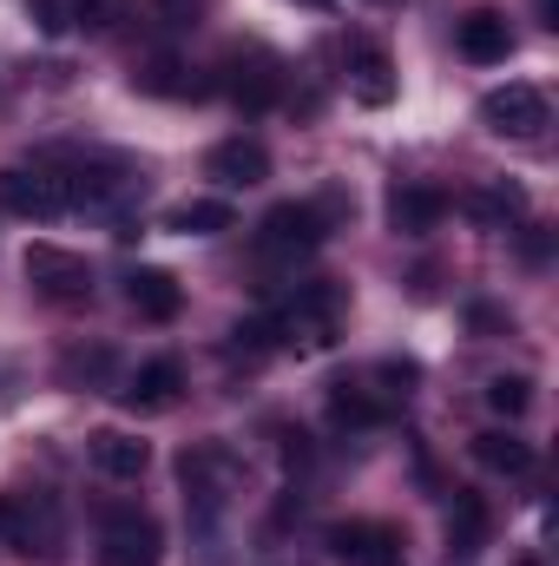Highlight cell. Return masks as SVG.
Returning <instances> with one entry per match:
<instances>
[{
  "label": "cell",
  "mask_w": 559,
  "mask_h": 566,
  "mask_svg": "<svg viewBox=\"0 0 559 566\" xmlns=\"http://www.w3.org/2000/svg\"><path fill=\"white\" fill-rule=\"evenodd\" d=\"M487 409L507 416V422H520V416L534 409V382H527V376H494V382H487Z\"/></svg>",
  "instance_id": "obj_22"
},
{
  "label": "cell",
  "mask_w": 559,
  "mask_h": 566,
  "mask_svg": "<svg viewBox=\"0 0 559 566\" xmlns=\"http://www.w3.org/2000/svg\"><path fill=\"white\" fill-rule=\"evenodd\" d=\"M329 422L336 428H376L382 422V402L362 396L356 382H336V389H329Z\"/></svg>",
  "instance_id": "obj_20"
},
{
  "label": "cell",
  "mask_w": 559,
  "mask_h": 566,
  "mask_svg": "<svg viewBox=\"0 0 559 566\" xmlns=\"http://www.w3.org/2000/svg\"><path fill=\"white\" fill-rule=\"evenodd\" d=\"M283 461H289V468H309V461H316V448H309V434H303V428H289V434H283Z\"/></svg>",
  "instance_id": "obj_27"
},
{
  "label": "cell",
  "mask_w": 559,
  "mask_h": 566,
  "mask_svg": "<svg viewBox=\"0 0 559 566\" xmlns=\"http://www.w3.org/2000/svg\"><path fill=\"white\" fill-rule=\"evenodd\" d=\"M481 119H487V133H500V139H540V133H547V93L527 86V80L494 86V93L481 99Z\"/></svg>",
  "instance_id": "obj_7"
},
{
  "label": "cell",
  "mask_w": 559,
  "mask_h": 566,
  "mask_svg": "<svg viewBox=\"0 0 559 566\" xmlns=\"http://www.w3.org/2000/svg\"><path fill=\"white\" fill-rule=\"evenodd\" d=\"M474 461L494 468V474H527V468H534V448H527L520 434H500V428H494V434H474Z\"/></svg>",
  "instance_id": "obj_18"
},
{
  "label": "cell",
  "mask_w": 559,
  "mask_h": 566,
  "mask_svg": "<svg viewBox=\"0 0 559 566\" xmlns=\"http://www.w3.org/2000/svg\"><path fill=\"white\" fill-rule=\"evenodd\" d=\"M178 481H184L191 514H198V521H218V514H224V501L238 494L244 468H238V454H231L224 441H191V448H184V461H178Z\"/></svg>",
  "instance_id": "obj_1"
},
{
  "label": "cell",
  "mask_w": 559,
  "mask_h": 566,
  "mask_svg": "<svg viewBox=\"0 0 559 566\" xmlns=\"http://www.w3.org/2000/svg\"><path fill=\"white\" fill-rule=\"evenodd\" d=\"M7 554L20 560H40V566H60L66 560V521L46 494L33 501H13V534H7Z\"/></svg>",
  "instance_id": "obj_4"
},
{
  "label": "cell",
  "mask_w": 559,
  "mask_h": 566,
  "mask_svg": "<svg viewBox=\"0 0 559 566\" xmlns=\"http://www.w3.org/2000/svg\"><path fill=\"white\" fill-rule=\"evenodd\" d=\"M323 238H329V218H323V205H303V198L271 205L257 224V244L271 258H309V251H323Z\"/></svg>",
  "instance_id": "obj_3"
},
{
  "label": "cell",
  "mask_w": 559,
  "mask_h": 566,
  "mask_svg": "<svg viewBox=\"0 0 559 566\" xmlns=\"http://www.w3.org/2000/svg\"><path fill=\"white\" fill-rule=\"evenodd\" d=\"M204 171H211L218 185L244 191V185H264V178H271V151H264L257 139H224V145H211Z\"/></svg>",
  "instance_id": "obj_10"
},
{
  "label": "cell",
  "mask_w": 559,
  "mask_h": 566,
  "mask_svg": "<svg viewBox=\"0 0 559 566\" xmlns=\"http://www.w3.org/2000/svg\"><path fill=\"white\" fill-rule=\"evenodd\" d=\"M0 205L13 218L53 224L73 211V191H66V171H53V165H13V171H0Z\"/></svg>",
  "instance_id": "obj_2"
},
{
  "label": "cell",
  "mask_w": 559,
  "mask_h": 566,
  "mask_svg": "<svg viewBox=\"0 0 559 566\" xmlns=\"http://www.w3.org/2000/svg\"><path fill=\"white\" fill-rule=\"evenodd\" d=\"M178 73H184L178 60H145L139 73H133V86H139V93H158V99H171V93L191 86V80H178Z\"/></svg>",
  "instance_id": "obj_23"
},
{
  "label": "cell",
  "mask_w": 559,
  "mask_h": 566,
  "mask_svg": "<svg viewBox=\"0 0 559 566\" xmlns=\"http://www.w3.org/2000/svg\"><path fill=\"white\" fill-rule=\"evenodd\" d=\"M20 271H27V283H33L46 303H86V296H93L86 258H73V251H60V244H27Z\"/></svg>",
  "instance_id": "obj_5"
},
{
  "label": "cell",
  "mask_w": 559,
  "mask_h": 566,
  "mask_svg": "<svg viewBox=\"0 0 559 566\" xmlns=\"http://www.w3.org/2000/svg\"><path fill=\"white\" fill-rule=\"evenodd\" d=\"M126 303L139 310L145 323H171L178 303H184V290H178L171 271H133V277H126Z\"/></svg>",
  "instance_id": "obj_16"
},
{
  "label": "cell",
  "mask_w": 559,
  "mask_h": 566,
  "mask_svg": "<svg viewBox=\"0 0 559 566\" xmlns=\"http://www.w3.org/2000/svg\"><path fill=\"white\" fill-rule=\"evenodd\" d=\"M171 231H184V238H211V231H231V205H224V198H198V205H178V211H171Z\"/></svg>",
  "instance_id": "obj_21"
},
{
  "label": "cell",
  "mask_w": 559,
  "mask_h": 566,
  "mask_svg": "<svg viewBox=\"0 0 559 566\" xmlns=\"http://www.w3.org/2000/svg\"><path fill=\"white\" fill-rule=\"evenodd\" d=\"M7 534H13V494L0 501V547H7Z\"/></svg>",
  "instance_id": "obj_28"
},
{
  "label": "cell",
  "mask_w": 559,
  "mask_h": 566,
  "mask_svg": "<svg viewBox=\"0 0 559 566\" xmlns=\"http://www.w3.org/2000/svg\"><path fill=\"white\" fill-rule=\"evenodd\" d=\"M86 454H93V468H99L106 481H139L145 461H151V448H145L139 434H126V428H99V434L86 441Z\"/></svg>",
  "instance_id": "obj_13"
},
{
  "label": "cell",
  "mask_w": 559,
  "mask_h": 566,
  "mask_svg": "<svg viewBox=\"0 0 559 566\" xmlns=\"http://www.w3.org/2000/svg\"><path fill=\"white\" fill-rule=\"evenodd\" d=\"M158 554H165V534H158L151 514H139V507L106 514V527H99V566H158Z\"/></svg>",
  "instance_id": "obj_6"
},
{
  "label": "cell",
  "mask_w": 559,
  "mask_h": 566,
  "mask_svg": "<svg viewBox=\"0 0 559 566\" xmlns=\"http://www.w3.org/2000/svg\"><path fill=\"white\" fill-rule=\"evenodd\" d=\"M467 211H474L481 224H514V218L527 211V191L500 178V185H487V191H474V198H467Z\"/></svg>",
  "instance_id": "obj_19"
},
{
  "label": "cell",
  "mask_w": 559,
  "mask_h": 566,
  "mask_svg": "<svg viewBox=\"0 0 559 566\" xmlns=\"http://www.w3.org/2000/svg\"><path fill=\"white\" fill-rule=\"evenodd\" d=\"M447 547L454 554H481L487 547V507H481V494H454V507H447Z\"/></svg>",
  "instance_id": "obj_17"
},
{
  "label": "cell",
  "mask_w": 559,
  "mask_h": 566,
  "mask_svg": "<svg viewBox=\"0 0 559 566\" xmlns=\"http://www.w3.org/2000/svg\"><path fill=\"white\" fill-rule=\"evenodd\" d=\"M329 554L342 566H409V541L382 521H342L329 527Z\"/></svg>",
  "instance_id": "obj_8"
},
{
  "label": "cell",
  "mask_w": 559,
  "mask_h": 566,
  "mask_svg": "<svg viewBox=\"0 0 559 566\" xmlns=\"http://www.w3.org/2000/svg\"><path fill=\"white\" fill-rule=\"evenodd\" d=\"M126 396V409H139V416H158V409H171L178 396H184V369L171 363V356H158V363H145L139 376L119 389Z\"/></svg>",
  "instance_id": "obj_14"
},
{
  "label": "cell",
  "mask_w": 559,
  "mask_h": 566,
  "mask_svg": "<svg viewBox=\"0 0 559 566\" xmlns=\"http://www.w3.org/2000/svg\"><path fill=\"white\" fill-rule=\"evenodd\" d=\"M151 7H158V13H165L171 27H191V20H198V13H204L211 0H151Z\"/></svg>",
  "instance_id": "obj_26"
},
{
  "label": "cell",
  "mask_w": 559,
  "mask_h": 566,
  "mask_svg": "<svg viewBox=\"0 0 559 566\" xmlns=\"http://www.w3.org/2000/svg\"><path fill=\"white\" fill-rule=\"evenodd\" d=\"M507 53H514V27H507V13L474 7V13L461 20V60H474V66H500Z\"/></svg>",
  "instance_id": "obj_11"
},
{
  "label": "cell",
  "mask_w": 559,
  "mask_h": 566,
  "mask_svg": "<svg viewBox=\"0 0 559 566\" xmlns=\"http://www.w3.org/2000/svg\"><path fill=\"white\" fill-rule=\"evenodd\" d=\"M27 13H33L40 33H66V7L60 0H27Z\"/></svg>",
  "instance_id": "obj_25"
},
{
  "label": "cell",
  "mask_w": 559,
  "mask_h": 566,
  "mask_svg": "<svg viewBox=\"0 0 559 566\" xmlns=\"http://www.w3.org/2000/svg\"><path fill=\"white\" fill-rule=\"evenodd\" d=\"M113 369V349H73L66 363H60V376L66 382H86V376H106Z\"/></svg>",
  "instance_id": "obj_24"
},
{
  "label": "cell",
  "mask_w": 559,
  "mask_h": 566,
  "mask_svg": "<svg viewBox=\"0 0 559 566\" xmlns=\"http://www.w3.org/2000/svg\"><path fill=\"white\" fill-rule=\"evenodd\" d=\"M441 218H447V198H441V191H428V185H395V191H389V224H395L402 238H428Z\"/></svg>",
  "instance_id": "obj_15"
},
{
  "label": "cell",
  "mask_w": 559,
  "mask_h": 566,
  "mask_svg": "<svg viewBox=\"0 0 559 566\" xmlns=\"http://www.w3.org/2000/svg\"><path fill=\"white\" fill-rule=\"evenodd\" d=\"M224 86H231V99H238L244 113H264V106H277L283 73H277V60H271V53H238Z\"/></svg>",
  "instance_id": "obj_9"
},
{
  "label": "cell",
  "mask_w": 559,
  "mask_h": 566,
  "mask_svg": "<svg viewBox=\"0 0 559 566\" xmlns=\"http://www.w3.org/2000/svg\"><path fill=\"white\" fill-rule=\"evenodd\" d=\"M349 93L362 106H389L395 99V60L376 46V40H356L349 46Z\"/></svg>",
  "instance_id": "obj_12"
}]
</instances>
